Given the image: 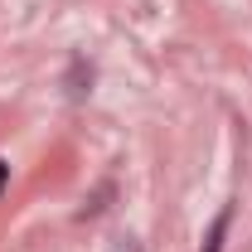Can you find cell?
<instances>
[{
  "label": "cell",
  "instance_id": "6da1fadb",
  "mask_svg": "<svg viewBox=\"0 0 252 252\" xmlns=\"http://www.w3.org/2000/svg\"><path fill=\"white\" fill-rule=\"evenodd\" d=\"M228 228H233V204H223L219 214H214V223H209V233H204L199 252H223V243H228Z\"/></svg>",
  "mask_w": 252,
  "mask_h": 252
},
{
  "label": "cell",
  "instance_id": "7a4b0ae2",
  "mask_svg": "<svg viewBox=\"0 0 252 252\" xmlns=\"http://www.w3.org/2000/svg\"><path fill=\"white\" fill-rule=\"evenodd\" d=\"M112 252H146V248H141V238L122 233V238H112Z\"/></svg>",
  "mask_w": 252,
  "mask_h": 252
},
{
  "label": "cell",
  "instance_id": "3957f363",
  "mask_svg": "<svg viewBox=\"0 0 252 252\" xmlns=\"http://www.w3.org/2000/svg\"><path fill=\"white\" fill-rule=\"evenodd\" d=\"M5 180H10V160H0V194H5Z\"/></svg>",
  "mask_w": 252,
  "mask_h": 252
}]
</instances>
